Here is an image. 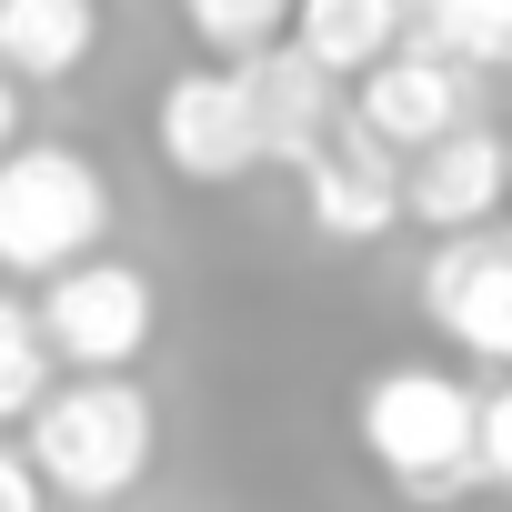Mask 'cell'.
<instances>
[{
  "label": "cell",
  "instance_id": "obj_16",
  "mask_svg": "<svg viewBox=\"0 0 512 512\" xmlns=\"http://www.w3.org/2000/svg\"><path fill=\"white\" fill-rule=\"evenodd\" d=\"M482 482H502V492H512V382H502V392H482Z\"/></svg>",
  "mask_w": 512,
  "mask_h": 512
},
{
  "label": "cell",
  "instance_id": "obj_10",
  "mask_svg": "<svg viewBox=\"0 0 512 512\" xmlns=\"http://www.w3.org/2000/svg\"><path fill=\"white\" fill-rule=\"evenodd\" d=\"M241 91H251V121H262V161H312L332 131H342V81L312 61V51H292V41H272V51H251L241 61Z\"/></svg>",
  "mask_w": 512,
  "mask_h": 512
},
{
  "label": "cell",
  "instance_id": "obj_14",
  "mask_svg": "<svg viewBox=\"0 0 512 512\" xmlns=\"http://www.w3.org/2000/svg\"><path fill=\"white\" fill-rule=\"evenodd\" d=\"M41 392H51V342H41V322L11 292H0V422H31Z\"/></svg>",
  "mask_w": 512,
  "mask_h": 512
},
{
  "label": "cell",
  "instance_id": "obj_6",
  "mask_svg": "<svg viewBox=\"0 0 512 512\" xmlns=\"http://www.w3.org/2000/svg\"><path fill=\"white\" fill-rule=\"evenodd\" d=\"M422 312H432L462 352H482V362L512 372V231H502V221L442 231L432 272H422Z\"/></svg>",
  "mask_w": 512,
  "mask_h": 512
},
{
  "label": "cell",
  "instance_id": "obj_11",
  "mask_svg": "<svg viewBox=\"0 0 512 512\" xmlns=\"http://www.w3.org/2000/svg\"><path fill=\"white\" fill-rule=\"evenodd\" d=\"M101 51V11L91 0H0V71L51 91Z\"/></svg>",
  "mask_w": 512,
  "mask_h": 512
},
{
  "label": "cell",
  "instance_id": "obj_17",
  "mask_svg": "<svg viewBox=\"0 0 512 512\" xmlns=\"http://www.w3.org/2000/svg\"><path fill=\"white\" fill-rule=\"evenodd\" d=\"M0 512H41V472H31V452H0Z\"/></svg>",
  "mask_w": 512,
  "mask_h": 512
},
{
  "label": "cell",
  "instance_id": "obj_2",
  "mask_svg": "<svg viewBox=\"0 0 512 512\" xmlns=\"http://www.w3.org/2000/svg\"><path fill=\"white\" fill-rule=\"evenodd\" d=\"M151 442H161V422L121 372H81L71 392H41V412H31V472L71 502L131 492L151 472Z\"/></svg>",
  "mask_w": 512,
  "mask_h": 512
},
{
  "label": "cell",
  "instance_id": "obj_15",
  "mask_svg": "<svg viewBox=\"0 0 512 512\" xmlns=\"http://www.w3.org/2000/svg\"><path fill=\"white\" fill-rule=\"evenodd\" d=\"M181 21L221 61H251V51H272V31H292V0H181Z\"/></svg>",
  "mask_w": 512,
  "mask_h": 512
},
{
  "label": "cell",
  "instance_id": "obj_12",
  "mask_svg": "<svg viewBox=\"0 0 512 512\" xmlns=\"http://www.w3.org/2000/svg\"><path fill=\"white\" fill-rule=\"evenodd\" d=\"M292 51H312L332 81H362L402 51V0H292Z\"/></svg>",
  "mask_w": 512,
  "mask_h": 512
},
{
  "label": "cell",
  "instance_id": "obj_3",
  "mask_svg": "<svg viewBox=\"0 0 512 512\" xmlns=\"http://www.w3.org/2000/svg\"><path fill=\"white\" fill-rule=\"evenodd\" d=\"M111 231V181L61 151V141H21L0 151V272H71L91 262Z\"/></svg>",
  "mask_w": 512,
  "mask_h": 512
},
{
  "label": "cell",
  "instance_id": "obj_1",
  "mask_svg": "<svg viewBox=\"0 0 512 512\" xmlns=\"http://www.w3.org/2000/svg\"><path fill=\"white\" fill-rule=\"evenodd\" d=\"M352 432L382 462V482L412 492V502H462L482 482V392L432 372V362L372 372L362 402H352Z\"/></svg>",
  "mask_w": 512,
  "mask_h": 512
},
{
  "label": "cell",
  "instance_id": "obj_7",
  "mask_svg": "<svg viewBox=\"0 0 512 512\" xmlns=\"http://www.w3.org/2000/svg\"><path fill=\"white\" fill-rule=\"evenodd\" d=\"M302 211H312L322 241H382V231L402 221V151L372 141V131L342 111V131L302 161Z\"/></svg>",
  "mask_w": 512,
  "mask_h": 512
},
{
  "label": "cell",
  "instance_id": "obj_9",
  "mask_svg": "<svg viewBox=\"0 0 512 512\" xmlns=\"http://www.w3.org/2000/svg\"><path fill=\"white\" fill-rule=\"evenodd\" d=\"M352 121L412 161V151H432L442 131H462V121H472V71H462V61H432V51H392V61H372V71H362Z\"/></svg>",
  "mask_w": 512,
  "mask_h": 512
},
{
  "label": "cell",
  "instance_id": "obj_8",
  "mask_svg": "<svg viewBox=\"0 0 512 512\" xmlns=\"http://www.w3.org/2000/svg\"><path fill=\"white\" fill-rule=\"evenodd\" d=\"M502 191H512V141L482 121H462L402 161V221H422V231H482L502 211Z\"/></svg>",
  "mask_w": 512,
  "mask_h": 512
},
{
  "label": "cell",
  "instance_id": "obj_4",
  "mask_svg": "<svg viewBox=\"0 0 512 512\" xmlns=\"http://www.w3.org/2000/svg\"><path fill=\"white\" fill-rule=\"evenodd\" d=\"M151 332H161V292L121 251H91V262L51 272V292H41V342L71 372H131L151 352Z\"/></svg>",
  "mask_w": 512,
  "mask_h": 512
},
{
  "label": "cell",
  "instance_id": "obj_5",
  "mask_svg": "<svg viewBox=\"0 0 512 512\" xmlns=\"http://www.w3.org/2000/svg\"><path fill=\"white\" fill-rule=\"evenodd\" d=\"M151 141H161V161L181 181H241V171H262V121H251L241 61L171 71L161 81V111H151Z\"/></svg>",
  "mask_w": 512,
  "mask_h": 512
},
{
  "label": "cell",
  "instance_id": "obj_13",
  "mask_svg": "<svg viewBox=\"0 0 512 512\" xmlns=\"http://www.w3.org/2000/svg\"><path fill=\"white\" fill-rule=\"evenodd\" d=\"M402 51H432L462 71H512V0H402Z\"/></svg>",
  "mask_w": 512,
  "mask_h": 512
},
{
  "label": "cell",
  "instance_id": "obj_18",
  "mask_svg": "<svg viewBox=\"0 0 512 512\" xmlns=\"http://www.w3.org/2000/svg\"><path fill=\"white\" fill-rule=\"evenodd\" d=\"M0 151H21V81L0 71Z\"/></svg>",
  "mask_w": 512,
  "mask_h": 512
}]
</instances>
